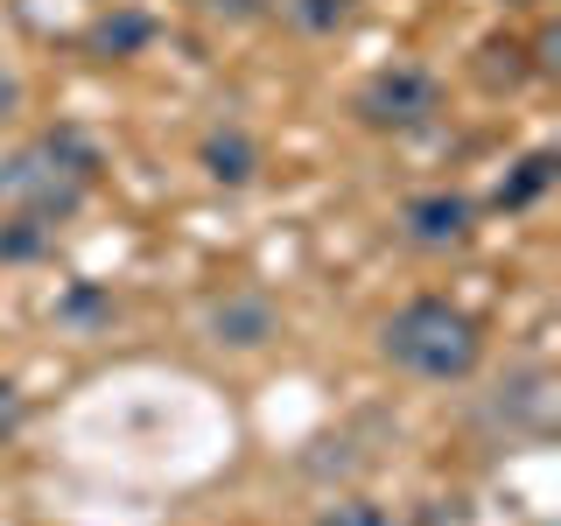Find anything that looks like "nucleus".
Instances as JSON below:
<instances>
[{
    "label": "nucleus",
    "mask_w": 561,
    "mask_h": 526,
    "mask_svg": "<svg viewBox=\"0 0 561 526\" xmlns=\"http://www.w3.org/2000/svg\"><path fill=\"white\" fill-rule=\"evenodd\" d=\"M379 351H386V365H400V373H414L428 386H456V379L478 373L484 330L470 323L456 302H443V295H414V302H400L393 316H386Z\"/></svg>",
    "instance_id": "1"
},
{
    "label": "nucleus",
    "mask_w": 561,
    "mask_h": 526,
    "mask_svg": "<svg viewBox=\"0 0 561 526\" xmlns=\"http://www.w3.org/2000/svg\"><path fill=\"white\" fill-rule=\"evenodd\" d=\"M351 113L373 134H421V127L443 119V78H435L428 64H379L373 78L358 84Z\"/></svg>",
    "instance_id": "2"
},
{
    "label": "nucleus",
    "mask_w": 561,
    "mask_h": 526,
    "mask_svg": "<svg viewBox=\"0 0 561 526\" xmlns=\"http://www.w3.org/2000/svg\"><path fill=\"white\" fill-rule=\"evenodd\" d=\"M92 197V183H78L70 169L49 162L43 140H22L14 155H0V210H28L43 225H70Z\"/></svg>",
    "instance_id": "3"
},
{
    "label": "nucleus",
    "mask_w": 561,
    "mask_h": 526,
    "mask_svg": "<svg viewBox=\"0 0 561 526\" xmlns=\"http://www.w3.org/2000/svg\"><path fill=\"white\" fill-rule=\"evenodd\" d=\"M478 232V204L463 190H421V197L400 204V239L421 245V253H449V245H470Z\"/></svg>",
    "instance_id": "4"
},
{
    "label": "nucleus",
    "mask_w": 561,
    "mask_h": 526,
    "mask_svg": "<svg viewBox=\"0 0 561 526\" xmlns=\"http://www.w3.org/2000/svg\"><path fill=\"white\" fill-rule=\"evenodd\" d=\"M204 330H210V344H225V351H260V344L280 338V309L260 288H232L225 302H210Z\"/></svg>",
    "instance_id": "5"
},
{
    "label": "nucleus",
    "mask_w": 561,
    "mask_h": 526,
    "mask_svg": "<svg viewBox=\"0 0 561 526\" xmlns=\"http://www.w3.org/2000/svg\"><path fill=\"white\" fill-rule=\"evenodd\" d=\"M197 169H204L218 190H245V183L260 175V140L245 134V127H210L204 148H197Z\"/></svg>",
    "instance_id": "6"
},
{
    "label": "nucleus",
    "mask_w": 561,
    "mask_h": 526,
    "mask_svg": "<svg viewBox=\"0 0 561 526\" xmlns=\"http://www.w3.org/2000/svg\"><path fill=\"white\" fill-rule=\"evenodd\" d=\"M148 43H154V14L127 8V0H113V8L84 28V49H92V57H140Z\"/></svg>",
    "instance_id": "7"
},
{
    "label": "nucleus",
    "mask_w": 561,
    "mask_h": 526,
    "mask_svg": "<svg viewBox=\"0 0 561 526\" xmlns=\"http://www.w3.org/2000/svg\"><path fill=\"white\" fill-rule=\"evenodd\" d=\"M554 175H561V155H554V148H534V155H519V162H513V175H505V183L491 190V210H534V204L554 190Z\"/></svg>",
    "instance_id": "8"
},
{
    "label": "nucleus",
    "mask_w": 561,
    "mask_h": 526,
    "mask_svg": "<svg viewBox=\"0 0 561 526\" xmlns=\"http://www.w3.org/2000/svg\"><path fill=\"white\" fill-rule=\"evenodd\" d=\"M57 245V225L28 218V210H0V267H35Z\"/></svg>",
    "instance_id": "9"
},
{
    "label": "nucleus",
    "mask_w": 561,
    "mask_h": 526,
    "mask_svg": "<svg viewBox=\"0 0 561 526\" xmlns=\"http://www.w3.org/2000/svg\"><path fill=\"white\" fill-rule=\"evenodd\" d=\"M491 414L505 421V428H548V373H519L499 386V400H491Z\"/></svg>",
    "instance_id": "10"
},
{
    "label": "nucleus",
    "mask_w": 561,
    "mask_h": 526,
    "mask_svg": "<svg viewBox=\"0 0 561 526\" xmlns=\"http://www.w3.org/2000/svg\"><path fill=\"white\" fill-rule=\"evenodd\" d=\"M57 323H64V330H99V323H113V295H105L99 281H70V288L57 295Z\"/></svg>",
    "instance_id": "11"
},
{
    "label": "nucleus",
    "mask_w": 561,
    "mask_h": 526,
    "mask_svg": "<svg viewBox=\"0 0 561 526\" xmlns=\"http://www.w3.org/2000/svg\"><path fill=\"white\" fill-rule=\"evenodd\" d=\"M280 14L302 35H337V28L358 22V0H280Z\"/></svg>",
    "instance_id": "12"
},
{
    "label": "nucleus",
    "mask_w": 561,
    "mask_h": 526,
    "mask_svg": "<svg viewBox=\"0 0 561 526\" xmlns=\"http://www.w3.org/2000/svg\"><path fill=\"white\" fill-rule=\"evenodd\" d=\"M323 526H393V513H386V505H373V499H337Z\"/></svg>",
    "instance_id": "13"
},
{
    "label": "nucleus",
    "mask_w": 561,
    "mask_h": 526,
    "mask_svg": "<svg viewBox=\"0 0 561 526\" xmlns=\"http://www.w3.org/2000/svg\"><path fill=\"white\" fill-rule=\"evenodd\" d=\"M526 64H534V78H554L561 70V28L554 22H540V35L526 43Z\"/></svg>",
    "instance_id": "14"
},
{
    "label": "nucleus",
    "mask_w": 561,
    "mask_h": 526,
    "mask_svg": "<svg viewBox=\"0 0 561 526\" xmlns=\"http://www.w3.org/2000/svg\"><path fill=\"white\" fill-rule=\"evenodd\" d=\"M22 421H28L22 386H14V379H0V443H14V435H22Z\"/></svg>",
    "instance_id": "15"
},
{
    "label": "nucleus",
    "mask_w": 561,
    "mask_h": 526,
    "mask_svg": "<svg viewBox=\"0 0 561 526\" xmlns=\"http://www.w3.org/2000/svg\"><path fill=\"white\" fill-rule=\"evenodd\" d=\"M22 105H28V92H22V78H14V70L0 64V127H14V119H22Z\"/></svg>",
    "instance_id": "16"
},
{
    "label": "nucleus",
    "mask_w": 561,
    "mask_h": 526,
    "mask_svg": "<svg viewBox=\"0 0 561 526\" xmlns=\"http://www.w3.org/2000/svg\"><path fill=\"white\" fill-rule=\"evenodd\" d=\"M210 14H232V22H253V14H267L274 0H204Z\"/></svg>",
    "instance_id": "17"
},
{
    "label": "nucleus",
    "mask_w": 561,
    "mask_h": 526,
    "mask_svg": "<svg viewBox=\"0 0 561 526\" xmlns=\"http://www.w3.org/2000/svg\"><path fill=\"white\" fill-rule=\"evenodd\" d=\"M505 8H548V0H505Z\"/></svg>",
    "instance_id": "18"
}]
</instances>
